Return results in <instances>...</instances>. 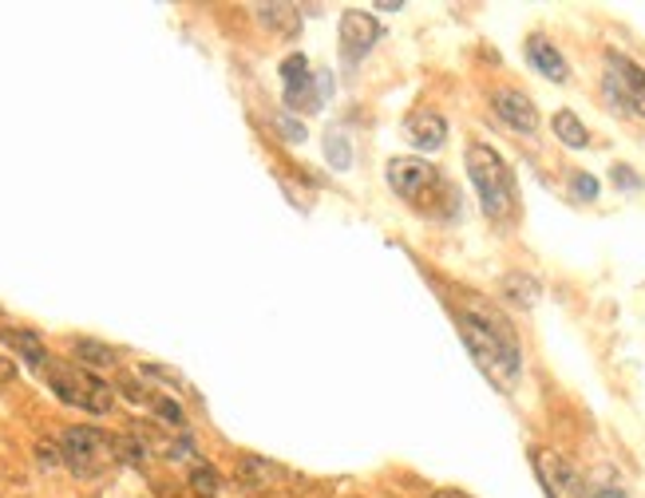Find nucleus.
<instances>
[{
	"instance_id": "f257e3e1",
	"label": "nucleus",
	"mask_w": 645,
	"mask_h": 498,
	"mask_svg": "<svg viewBox=\"0 0 645 498\" xmlns=\"http://www.w3.org/2000/svg\"><path fill=\"white\" fill-rule=\"evenodd\" d=\"M468 178L479 194V206L491 222H507L519 206V190H515V175H511L507 158L491 143H468Z\"/></svg>"
},
{
	"instance_id": "f03ea898",
	"label": "nucleus",
	"mask_w": 645,
	"mask_h": 498,
	"mask_svg": "<svg viewBox=\"0 0 645 498\" xmlns=\"http://www.w3.org/2000/svg\"><path fill=\"white\" fill-rule=\"evenodd\" d=\"M44 380H48L52 395H60V404H68V407H84V412H92V415H107L115 404L112 384H104L99 376L87 372V368H80V364H72V360H48Z\"/></svg>"
},
{
	"instance_id": "7ed1b4c3",
	"label": "nucleus",
	"mask_w": 645,
	"mask_h": 498,
	"mask_svg": "<svg viewBox=\"0 0 645 498\" xmlns=\"http://www.w3.org/2000/svg\"><path fill=\"white\" fill-rule=\"evenodd\" d=\"M456 324H459V336H464V344H468L471 360L479 364V372L488 376L491 384L515 388V380H519V372H523V353H519V348H511V344H503L500 336H491L488 329H479V324L468 321L464 312H456Z\"/></svg>"
},
{
	"instance_id": "20e7f679",
	"label": "nucleus",
	"mask_w": 645,
	"mask_h": 498,
	"mask_svg": "<svg viewBox=\"0 0 645 498\" xmlns=\"http://www.w3.org/2000/svg\"><path fill=\"white\" fill-rule=\"evenodd\" d=\"M388 187H392L396 198H404L408 206L417 210H436L439 198H452L444 175L424 158H392L388 163Z\"/></svg>"
},
{
	"instance_id": "39448f33",
	"label": "nucleus",
	"mask_w": 645,
	"mask_h": 498,
	"mask_svg": "<svg viewBox=\"0 0 645 498\" xmlns=\"http://www.w3.org/2000/svg\"><path fill=\"white\" fill-rule=\"evenodd\" d=\"M60 451H63V467L80 478H95L99 471L115 459L112 439L99 431V427H63L60 436Z\"/></svg>"
},
{
	"instance_id": "423d86ee",
	"label": "nucleus",
	"mask_w": 645,
	"mask_h": 498,
	"mask_svg": "<svg viewBox=\"0 0 645 498\" xmlns=\"http://www.w3.org/2000/svg\"><path fill=\"white\" fill-rule=\"evenodd\" d=\"M606 99L618 115L645 119V68L625 52H606Z\"/></svg>"
},
{
	"instance_id": "0eeeda50",
	"label": "nucleus",
	"mask_w": 645,
	"mask_h": 498,
	"mask_svg": "<svg viewBox=\"0 0 645 498\" xmlns=\"http://www.w3.org/2000/svg\"><path fill=\"white\" fill-rule=\"evenodd\" d=\"M535 475H539L547 498H586L583 475L554 451H535Z\"/></svg>"
},
{
	"instance_id": "6e6552de",
	"label": "nucleus",
	"mask_w": 645,
	"mask_h": 498,
	"mask_svg": "<svg viewBox=\"0 0 645 498\" xmlns=\"http://www.w3.org/2000/svg\"><path fill=\"white\" fill-rule=\"evenodd\" d=\"M491 111L500 115V123H507L519 135H535L539 131V107L527 92L519 87H495L491 92Z\"/></svg>"
},
{
	"instance_id": "1a4fd4ad",
	"label": "nucleus",
	"mask_w": 645,
	"mask_h": 498,
	"mask_svg": "<svg viewBox=\"0 0 645 498\" xmlns=\"http://www.w3.org/2000/svg\"><path fill=\"white\" fill-rule=\"evenodd\" d=\"M380 40V24H376V16H368V12L361 9H349L341 16V44H344V56L349 60H361V56H368V48Z\"/></svg>"
},
{
	"instance_id": "9d476101",
	"label": "nucleus",
	"mask_w": 645,
	"mask_h": 498,
	"mask_svg": "<svg viewBox=\"0 0 645 498\" xmlns=\"http://www.w3.org/2000/svg\"><path fill=\"white\" fill-rule=\"evenodd\" d=\"M404 131L412 139V146H420V151H439V146L448 143V119L439 111H432V107H420V111L408 115Z\"/></svg>"
},
{
	"instance_id": "9b49d317",
	"label": "nucleus",
	"mask_w": 645,
	"mask_h": 498,
	"mask_svg": "<svg viewBox=\"0 0 645 498\" xmlns=\"http://www.w3.org/2000/svg\"><path fill=\"white\" fill-rule=\"evenodd\" d=\"M523 52H527V63H531L535 72L547 75L551 83L571 80V63H566V56H562L559 48L547 40V36H539V32H535V36H527V48H523Z\"/></svg>"
},
{
	"instance_id": "f8f14e48",
	"label": "nucleus",
	"mask_w": 645,
	"mask_h": 498,
	"mask_svg": "<svg viewBox=\"0 0 645 498\" xmlns=\"http://www.w3.org/2000/svg\"><path fill=\"white\" fill-rule=\"evenodd\" d=\"M278 478H285V471L273 463V459L261 455H238V483L250 495H270L278 487Z\"/></svg>"
},
{
	"instance_id": "ddd939ff",
	"label": "nucleus",
	"mask_w": 645,
	"mask_h": 498,
	"mask_svg": "<svg viewBox=\"0 0 645 498\" xmlns=\"http://www.w3.org/2000/svg\"><path fill=\"white\" fill-rule=\"evenodd\" d=\"M0 341L9 344L12 353L21 356L24 364L40 368V372L48 368V360H52V356H48V348H44V341L32 329H0Z\"/></svg>"
},
{
	"instance_id": "4468645a",
	"label": "nucleus",
	"mask_w": 645,
	"mask_h": 498,
	"mask_svg": "<svg viewBox=\"0 0 645 498\" xmlns=\"http://www.w3.org/2000/svg\"><path fill=\"white\" fill-rule=\"evenodd\" d=\"M500 293H503V301L515 305V309H535L539 297H542L539 281H535L531 273H523V270L507 273V277L500 281Z\"/></svg>"
},
{
	"instance_id": "2eb2a0df",
	"label": "nucleus",
	"mask_w": 645,
	"mask_h": 498,
	"mask_svg": "<svg viewBox=\"0 0 645 498\" xmlns=\"http://www.w3.org/2000/svg\"><path fill=\"white\" fill-rule=\"evenodd\" d=\"M68 348H72L75 364H80V368H87V372H92V368H115V364H119V353H115L112 344L92 341V336H75Z\"/></svg>"
},
{
	"instance_id": "dca6fc26",
	"label": "nucleus",
	"mask_w": 645,
	"mask_h": 498,
	"mask_svg": "<svg viewBox=\"0 0 645 498\" xmlns=\"http://www.w3.org/2000/svg\"><path fill=\"white\" fill-rule=\"evenodd\" d=\"M551 131H554V139H559L562 146H571V151H586V146H590V131H586V123L571 111V107L554 111Z\"/></svg>"
},
{
	"instance_id": "f3484780",
	"label": "nucleus",
	"mask_w": 645,
	"mask_h": 498,
	"mask_svg": "<svg viewBox=\"0 0 645 498\" xmlns=\"http://www.w3.org/2000/svg\"><path fill=\"white\" fill-rule=\"evenodd\" d=\"M187 487L195 498H219L222 495V475L210 463H198V467H190L187 475Z\"/></svg>"
},
{
	"instance_id": "a211bd4d",
	"label": "nucleus",
	"mask_w": 645,
	"mask_h": 498,
	"mask_svg": "<svg viewBox=\"0 0 645 498\" xmlns=\"http://www.w3.org/2000/svg\"><path fill=\"white\" fill-rule=\"evenodd\" d=\"M325 155H329V163H333L337 170H349V166H353V143H349V135H344V131H329Z\"/></svg>"
},
{
	"instance_id": "6ab92c4d",
	"label": "nucleus",
	"mask_w": 645,
	"mask_h": 498,
	"mask_svg": "<svg viewBox=\"0 0 645 498\" xmlns=\"http://www.w3.org/2000/svg\"><path fill=\"white\" fill-rule=\"evenodd\" d=\"M112 447H115V459H124V463H131V467H139L146 459V447L139 443L136 436H119V439H112Z\"/></svg>"
},
{
	"instance_id": "aec40b11",
	"label": "nucleus",
	"mask_w": 645,
	"mask_h": 498,
	"mask_svg": "<svg viewBox=\"0 0 645 498\" xmlns=\"http://www.w3.org/2000/svg\"><path fill=\"white\" fill-rule=\"evenodd\" d=\"M151 407H155V412L163 415L167 424H175V427L187 424V415H183V407H178L175 400H167V395H155V392H151Z\"/></svg>"
},
{
	"instance_id": "412c9836",
	"label": "nucleus",
	"mask_w": 645,
	"mask_h": 498,
	"mask_svg": "<svg viewBox=\"0 0 645 498\" xmlns=\"http://www.w3.org/2000/svg\"><path fill=\"white\" fill-rule=\"evenodd\" d=\"M571 190H574V198H583V202H594V198H598V178L586 175V170H574V175H571Z\"/></svg>"
},
{
	"instance_id": "4be33fe9",
	"label": "nucleus",
	"mask_w": 645,
	"mask_h": 498,
	"mask_svg": "<svg viewBox=\"0 0 645 498\" xmlns=\"http://www.w3.org/2000/svg\"><path fill=\"white\" fill-rule=\"evenodd\" d=\"M36 459L40 467H63V451L56 443H36Z\"/></svg>"
},
{
	"instance_id": "5701e85b",
	"label": "nucleus",
	"mask_w": 645,
	"mask_h": 498,
	"mask_svg": "<svg viewBox=\"0 0 645 498\" xmlns=\"http://www.w3.org/2000/svg\"><path fill=\"white\" fill-rule=\"evenodd\" d=\"M614 187L618 190H642V178L630 166H614Z\"/></svg>"
},
{
	"instance_id": "b1692460",
	"label": "nucleus",
	"mask_w": 645,
	"mask_h": 498,
	"mask_svg": "<svg viewBox=\"0 0 645 498\" xmlns=\"http://www.w3.org/2000/svg\"><path fill=\"white\" fill-rule=\"evenodd\" d=\"M586 498H630L622 487H586Z\"/></svg>"
},
{
	"instance_id": "393cba45",
	"label": "nucleus",
	"mask_w": 645,
	"mask_h": 498,
	"mask_svg": "<svg viewBox=\"0 0 645 498\" xmlns=\"http://www.w3.org/2000/svg\"><path fill=\"white\" fill-rule=\"evenodd\" d=\"M12 380H16V364L0 356V384H12Z\"/></svg>"
},
{
	"instance_id": "a878e982",
	"label": "nucleus",
	"mask_w": 645,
	"mask_h": 498,
	"mask_svg": "<svg viewBox=\"0 0 645 498\" xmlns=\"http://www.w3.org/2000/svg\"><path fill=\"white\" fill-rule=\"evenodd\" d=\"M432 498H471L468 490H456V487H444V490H436Z\"/></svg>"
}]
</instances>
